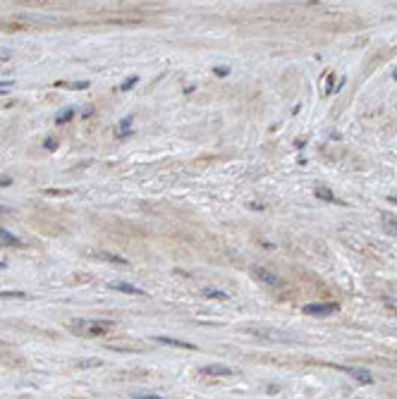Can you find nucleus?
Masks as SVG:
<instances>
[{"label": "nucleus", "mask_w": 397, "mask_h": 399, "mask_svg": "<svg viewBox=\"0 0 397 399\" xmlns=\"http://www.w3.org/2000/svg\"><path fill=\"white\" fill-rule=\"evenodd\" d=\"M110 328H113L110 321H82L74 325V330L84 337H103Z\"/></svg>", "instance_id": "f257e3e1"}, {"label": "nucleus", "mask_w": 397, "mask_h": 399, "mask_svg": "<svg viewBox=\"0 0 397 399\" xmlns=\"http://www.w3.org/2000/svg\"><path fill=\"white\" fill-rule=\"evenodd\" d=\"M199 373H201V376H218V378H227V376H232V368L225 366V363H210V366L199 368Z\"/></svg>", "instance_id": "f03ea898"}, {"label": "nucleus", "mask_w": 397, "mask_h": 399, "mask_svg": "<svg viewBox=\"0 0 397 399\" xmlns=\"http://www.w3.org/2000/svg\"><path fill=\"white\" fill-rule=\"evenodd\" d=\"M337 311L335 304H306L304 306V313L306 316H330V313Z\"/></svg>", "instance_id": "7ed1b4c3"}, {"label": "nucleus", "mask_w": 397, "mask_h": 399, "mask_svg": "<svg viewBox=\"0 0 397 399\" xmlns=\"http://www.w3.org/2000/svg\"><path fill=\"white\" fill-rule=\"evenodd\" d=\"M251 275H254L256 280L266 282V284H271V287L280 284V277H278L275 273H271V270H266V268H254V270H251Z\"/></svg>", "instance_id": "20e7f679"}, {"label": "nucleus", "mask_w": 397, "mask_h": 399, "mask_svg": "<svg viewBox=\"0 0 397 399\" xmlns=\"http://www.w3.org/2000/svg\"><path fill=\"white\" fill-rule=\"evenodd\" d=\"M89 256L94 259H103V261H110L113 266H127L129 261H125L122 256H115V253H108V251H89Z\"/></svg>", "instance_id": "39448f33"}, {"label": "nucleus", "mask_w": 397, "mask_h": 399, "mask_svg": "<svg viewBox=\"0 0 397 399\" xmlns=\"http://www.w3.org/2000/svg\"><path fill=\"white\" fill-rule=\"evenodd\" d=\"M153 339H156V342H161V345L179 347V349H189V352H194V349H196V345H192V342H184V339H172V337H165V335L153 337Z\"/></svg>", "instance_id": "423d86ee"}, {"label": "nucleus", "mask_w": 397, "mask_h": 399, "mask_svg": "<svg viewBox=\"0 0 397 399\" xmlns=\"http://www.w3.org/2000/svg\"><path fill=\"white\" fill-rule=\"evenodd\" d=\"M342 370H347L352 378H357L361 385H371V383H374V376H371L368 370H361V368H342Z\"/></svg>", "instance_id": "0eeeda50"}, {"label": "nucleus", "mask_w": 397, "mask_h": 399, "mask_svg": "<svg viewBox=\"0 0 397 399\" xmlns=\"http://www.w3.org/2000/svg\"><path fill=\"white\" fill-rule=\"evenodd\" d=\"M110 290H117V292H125V294H141L144 297V292L139 287H134L129 282H110Z\"/></svg>", "instance_id": "6e6552de"}, {"label": "nucleus", "mask_w": 397, "mask_h": 399, "mask_svg": "<svg viewBox=\"0 0 397 399\" xmlns=\"http://www.w3.org/2000/svg\"><path fill=\"white\" fill-rule=\"evenodd\" d=\"M0 244H8V246H22V242H19L15 235H10L8 230H3V227H0Z\"/></svg>", "instance_id": "1a4fd4ad"}, {"label": "nucleus", "mask_w": 397, "mask_h": 399, "mask_svg": "<svg viewBox=\"0 0 397 399\" xmlns=\"http://www.w3.org/2000/svg\"><path fill=\"white\" fill-rule=\"evenodd\" d=\"M316 198H323V201H330V204H337V198H335V194L330 191V189H326V187H316Z\"/></svg>", "instance_id": "9d476101"}, {"label": "nucleus", "mask_w": 397, "mask_h": 399, "mask_svg": "<svg viewBox=\"0 0 397 399\" xmlns=\"http://www.w3.org/2000/svg\"><path fill=\"white\" fill-rule=\"evenodd\" d=\"M383 230H385L388 235H395V237H397V218L383 215Z\"/></svg>", "instance_id": "9b49d317"}, {"label": "nucleus", "mask_w": 397, "mask_h": 399, "mask_svg": "<svg viewBox=\"0 0 397 399\" xmlns=\"http://www.w3.org/2000/svg\"><path fill=\"white\" fill-rule=\"evenodd\" d=\"M72 118H74V110H63V112L55 115V122H58V125H65V122H70Z\"/></svg>", "instance_id": "f8f14e48"}, {"label": "nucleus", "mask_w": 397, "mask_h": 399, "mask_svg": "<svg viewBox=\"0 0 397 399\" xmlns=\"http://www.w3.org/2000/svg\"><path fill=\"white\" fill-rule=\"evenodd\" d=\"M203 297H210V299H220V301H225L227 294L220 290H203Z\"/></svg>", "instance_id": "ddd939ff"}, {"label": "nucleus", "mask_w": 397, "mask_h": 399, "mask_svg": "<svg viewBox=\"0 0 397 399\" xmlns=\"http://www.w3.org/2000/svg\"><path fill=\"white\" fill-rule=\"evenodd\" d=\"M132 115L129 118H125L122 122H120V129H117V136H122V134H129V125H132Z\"/></svg>", "instance_id": "4468645a"}, {"label": "nucleus", "mask_w": 397, "mask_h": 399, "mask_svg": "<svg viewBox=\"0 0 397 399\" xmlns=\"http://www.w3.org/2000/svg\"><path fill=\"white\" fill-rule=\"evenodd\" d=\"M58 87H67V89H74V91H79V89H86V87H89V81H74V84H65V81H58Z\"/></svg>", "instance_id": "2eb2a0df"}, {"label": "nucleus", "mask_w": 397, "mask_h": 399, "mask_svg": "<svg viewBox=\"0 0 397 399\" xmlns=\"http://www.w3.org/2000/svg\"><path fill=\"white\" fill-rule=\"evenodd\" d=\"M0 299H27L24 292H0Z\"/></svg>", "instance_id": "dca6fc26"}, {"label": "nucleus", "mask_w": 397, "mask_h": 399, "mask_svg": "<svg viewBox=\"0 0 397 399\" xmlns=\"http://www.w3.org/2000/svg\"><path fill=\"white\" fill-rule=\"evenodd\" d=\"M137 81H139V77L134 74V77H129L127 81H122V84H120V91H129V89H132L134 84H137Z\"/></svg>", "instance_id": "f3484780"}, {"label": "nucleus", "mask_w": 397, "mask_h": 399, "mask_svg": "<svg viewBox=\"0 0 397 399\" xmlns=\"http://www.w3.org/2000/svg\"><path fill=\"white\" fill-rule=\"evenodd\" d=\"M22 5H48L50 0H19Z\"/></svg>", "instance_id": "a211bd4d"}, {"label": "nucleus", "mask_w": 397, "mask_h": 399, "mask_svg": "<svg viewBox=\"0 0 397 399\" xmlns=\"http://www.w3.org/2000/svg\"><path fill=\"white\" fill-rule=\"evenodd\" d=\"M216 74H218V77H227V74H230V67H216Z\"/></svg>", "instance_id": "6ab92c4d"}, {"label": "nucleus", "mask_w": 397, "mask_h": 399, "mask_svg": "<svg viewBox=\"0 0 397 399\" xmlns=\"http://www.w3.org/2000/svg\"><path fill=\"white\" fill-rule=\"evenodd\" d=\"M46 149L48 151H55V139H48L46 141Z\"/></svg>", "instance_id": "aec40b11"}, {"label": "nucleus", "mask_w": 397, "mask_h": 399, "mask_svg": "<svg viewBox=\"0 0 397 399\" xmlns=\"http://www.w3.org/2000/svg\"><path fill=\"white\" fill-rule=\"evenodd\" d=\"M0 60H10V50H0Z\"/></svg>", "instance_id": "412c9836"}, {"label": "nucleus", "mask_w": 397, "mask_h": 399, "mask_svg": "<svg viewBox=\"0 0 397 399\" xmlns=\"http://www.w3.org/2000/svg\"><path fill=\"white\" fill-rule=\"evenodd\" d=\"M0 94H8V87H5V84H0Z\"/></svg>", "instance_id": "4be33fe9"}, {"label": "nucleus", "mask_w": 397, "mask_h": 399, "mask_svg": "<svg viewBox=\"0 0 397 399\" xmlns=\"http://www.w3.org/2000/svg\"><path fill=\"white\" fill-rule=\"evenodd\" d=\"M5 268H8V263H3V261H0V270H5Z\"/></svg>", "instance_id": "5701e85b"}, {"label": "nucleus", "mask_w": 397, "mask_h": 399, "mask_svg": "<svg viewBox=\"0 0 397 399\" xmlns=\"http://www.w3.org/2000/svg\"><path fill=\"white\" fill-rule=\"evenodd\" d=\"M390 204H397V198H395V196H390Z\"/></svg>", "instance_id": "b1692460"}]
</instances>
